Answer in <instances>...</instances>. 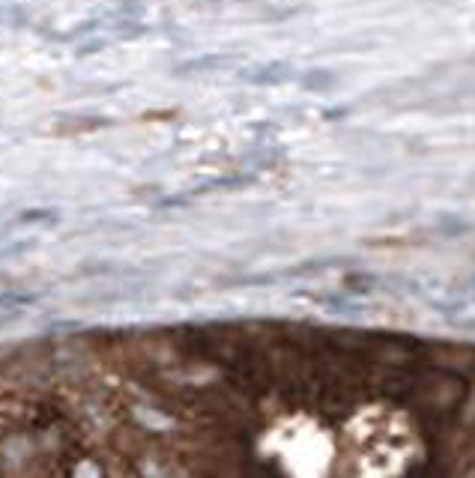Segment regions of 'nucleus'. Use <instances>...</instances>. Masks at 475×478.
I'll use <instances>...</instances> for the list:
<instances>
[{"mask_svg": "<svg viewBox=\"0 0 475 478\" xmlns=\"http://www.w3.org/2000/svg\"><path fill=\"white\" fill-rule=\"evenodd\" d=\"M111 45V39L108 36H87V39H81V42H75V54L78 57H93V54H99L102 48H108Z\"/></svg>", "mask_w": 475, "mask_h": 478, "instance_id": "nucleus-3", "label": "nucleus"}, {"mask_svg": "<svg viewBox=\"0 0 475 478\" xmlns=\"http://www.w3.org/2000/svg\"><path fill=\"white\" fill-rule=\"evenodd\" d=\"M281 75H284V66L272 63V66H264V69L252 72V75H248V81H254V84H275V81H281Z\"/></svg>", "mask_w": 475, "mask_h": 478, "instance_id": "nucleus-4", "label": "nucleus"}, {"mask_svg": "<svg viewBox=\"0 0 475 478\" xmlns=\"http://www.w3.org/2000/svg\"><path fill=\"white\" fill-rule=\"evenodd\" d=\"M105 30H108L105 36L111 42H132V39H141V36L149 33L144 21H111Z\"/></svg>", "mask_w": 475, "mask_h": 478, "instance_id": "nucleus-2", "label": "nucleus"}, {"mask_svg": "<svg viewBox=\"0 0 475 478\" xmlns=\"http://www.w3.org/2000/svg\"><path fill=\"white\" fill-rule=\"evenodd\" d=\"M233 63L230 54H197L189 60H180L173 66V75H183V78H201V75H212L218 69H228Z\"/></svg>", "mask_w": 475, "mask_h": 478, "instance_id": "nucleus-1", "label": "nucleus"}, {"mask_svg": "<svg viewBox=\"0 0 475 478\" xmlns=\"http://www.w3.org/2000/svg\"><path fill=\"white\" fill-rule=\"evenodd\" d=\"M9 24H16V27H21V24H27V9H24V6L12 9V16H9Z\"/></svg>", "mask_w": 475, "mask_h": 478, "instance_id": "nucleus-5", "label": "nucleus"}]
</instances>
